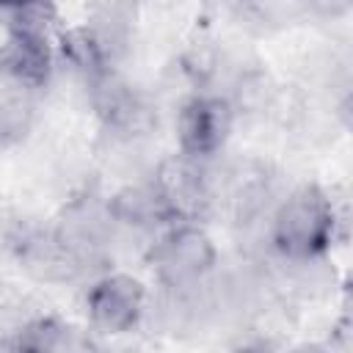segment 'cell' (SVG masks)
I'll use <instances>...</instances> for the list:
<instances>
[{"label":"cell","instance_id":"obj_6","mask_svg":"<svg viewBox=\"0 0 353 353\" xmlns=\"http://www.w3.org/2000/svg\"><path fill=\"white\" fill-rule=\"evenodd\" d=\"M55 47L41 33H6L0 44V77L25 91H39L55 72Z\"/></svg>","mask_w":353,"mask_h":353},{"label":"cell","instance_id":"obj_4","mask_svg":"<svg viewBox=\"0 0 353 353\" xmlns=\"http://www.w3.org/2000/svg\"><path fill=\"white\" fill-rule=\"evenodd\" d=\"M146 309V287L130 273H105L85 292V312L91 328L99 334L132 331Z\"/></svg>","mask_w":353,"mask_h":353},{"label":"cell","instance_id":"obj_7","mask_svg":"<svg viewBox=\"0 0 353 353\" xmlns=\"http://www.w3.org/2000/svg\"><path fill=\"white\" fill-rule=\"evenodd\" d=\"M88 94H91L94 113L108 130L121 135H135L152 127V108L113 69L99 80H94L88 85Z\"/></svg>","mask_w":353,"mask_h":353},{"label":"cell","instance_id":"obj_15","mask_svg":"<svg viewBox=\"0 0 353 353\" xmlns=\"http://www.w3.org/2000/svg\"><path fill=\"white\" fill-rule=\"evenodd\" d=\"M301 3V8L309 14V17H314V19H331V22H336V19H345L347 14H350V8H353V0H298Z\"/></svg>","mask_w":353,"mask_h":353},{"label":"cell","instance_id":"obj_9","mask_svg":"<svg viewBox=\"0 0 353 353\" xmlns=\"http://www.w3.org/2000/svg\"><path fill=\"white\" fill-rule=\"evenodd\" d=\"M113 47L91 22L72 25L58 33L55 58H61L63 66H69L85 85H91L94 80L113 69Z\"/></svg>","mask_w":353,"mask_h":353},{"label":"cell","instance_id":"obj_14","mask_svg":"<svg viewBox=\"0 0 353 353\" xmlns=\"http://www.w3.org/2000/svg\"><path fill=\"white\" fill-rule=\"evenodd\" d=\"M135 3L138 0H94L91 6V25L105 36V41L113 47V52L119 50V44H124L130 25L135 19Z\"/></svg>","mask_w":353,"mask_h":353},{"label":"cell","instance_id":"obj_11","mask_svg":"<svg viewBox=\"0 0 353 353\" xmlns=\"http://www.w3.org/2000/svg\"><path fill=\"white\" fill-rule=\"evenodd\" d=\"M55 22H58L55 0H0V28L6 33L50 36Z\"/></svg>","mask_w":353,"mask_h":353},{"label":"cell","instance_id":"obj_10","mask_svg":"<svg viewBox=\"0 0 353 353\" xmlns=\"http://www.w3.org/2000/svg\"><path fill=\"white\" fill-rule=\"evenodd\" d=\"M108 210H110V218L116 223H127L135 229H160V226L179 223L152 182L121 188L108 201Z\"/></svg>","mask_w":353,"mask_h":353},{"label":"cell","instance_id":"obj_12","mask_svg":"<svg viewBox=\"0 0 353 353\" xmlns=\"http://www.w3.org/2000/svg\"><path fill=\"white\" fill-rule=\"evenodd\" d=\"M83 345H88V342L80 339V334L58 317H36L28 325H22L19 334H17V347L19 350H33V353L72 350V347H83Z\"/></svg>","mask_w":353,"mask_h":353},{"label":"cell","instance_id":"obj_13","mask_svg":"<svg viewBox=\"0 0 353 353\" xmlns=\"http://www.w3.org/2000/svg\"><path fill=\"white\" fill-rule=\"evenodd\" d=\"M33 91L8 85L0 91V149L19 143L33 127Z\"/></svg>","mask_w":353,"mask_h":353},{"label":"cell","instance_id":"obj_1","mask_svg":"<svg viewBox=\"0 0 353 353\" xmlns=\"http://www.w3.org/2000/svg\"><path fill=\"white\" fill-rule=\"evenodd\" d=\"M336 223L334 199L320 185L306 182L279 204L270 223V243L284 259L314 262L331 251Z\"/></svg>","mask_w":353,"mask_h":353},{"label":"cell","instance_id":"obj_2","mask_svg":"<svg viewBox=\"0 0 353 353\" xmlns=\"http://www.w3.org/2000/svg\"><path fill=\"white\" fill-rule=\"evenodd\" d=\"M149 259L165 287H193L215 268L218 248L196 221H179L165 226Z\"/></svg>","mask_w":353,"mask_h":353},{"label":"cell","instance_id":"obj_3","mask_svg":"<svg viewBox=\"0 0 353 353\" xmlns=\"http://www.w3.org/2000/svg\"><path fill=\"white\" fill-rule=\"evenodd\" d=\"M234 124V108L218 94H193L176 110V146L182 154L207 160L218 154Z\"/></svg>","mask_w":353,"mask_h":353},{"label":"cell","instance_id":"obj_8","mask_svg":"<svg viewBox=\"0 0 353 353\" xmlns=\"http://www.w3.org/2000/svg\"><path fill=\"white\" fill-rule=\"evenodd\" d=\"M17 259L39 281H69L80 273L83 259L63 243L55 229L25 232L17 243Z\"/></svg>","mask_w":353,"mask_h":353},{"label":"cell","instance_id":"obj_5","mask_svg":"<svg viewBox=\"0 0 353 353\" xmlns=\"http://www.w3.org/2000/svg\"><path fill=\"white\" fill-rule=\"evenodd\" d=\"M152 185L168 204L176 221H199L210 204V182L201 160L174 152L163 157L154 168Z\"/></svg>","mask_w":353,"mask_h":353}]
</instances>
